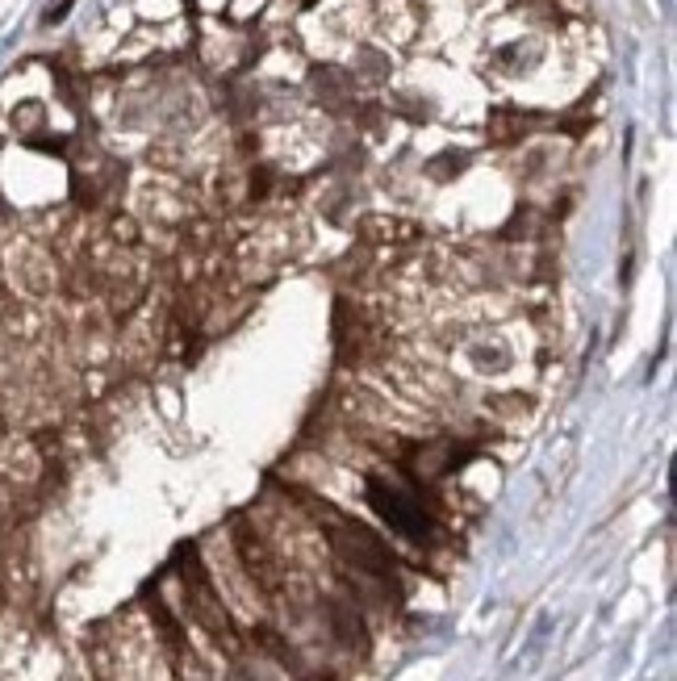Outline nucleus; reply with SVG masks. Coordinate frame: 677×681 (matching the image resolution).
<instances>
[{
  "label": "nucleus",
  "instance_id": "nucleus-1",
  "mask_svg": "<svg viewBox=\"0 0 677 681\" xmlns=\"http://www.w3.org/2000/svg\"><path fill=\"white\" fill-rule=\"evenodd\" d=\"M368 498H372V506H377L381 519H389L393 531H402V535H410V539H423V535H427V514L418 510V506H410L402 493H393V489H385V485L372 481Z\"/></svg>",
  "mask_w": 677,
  "mask_h": 681
}]
</instances>
